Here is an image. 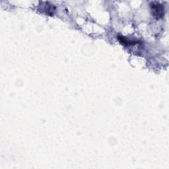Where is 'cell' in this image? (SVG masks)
<instances>
[{"mask_svg": "<svg viewBox=\"0 0 169 169\" xmlns=\"http://www.w3.org/2000/svg\"><path fill=\"white\" fill-rule=\"evenodd\" d=\"M153 11H154V15L158 17H162L163 14V7L159 5V4H157L154 5L153 4V5L151 6Z\"/></svg>", "mask_w": 169, "mask_h": 169, "instance_id": "obj_1", "label": "cell"}]
</instances>
